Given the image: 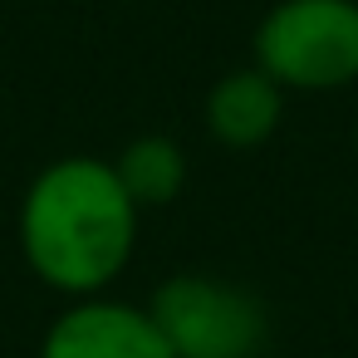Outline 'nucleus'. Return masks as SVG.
Wrapping results in <instances>:
<instances>
[{"mask_svg":"<svg viewBox=\"0 0 358 358\" xmlns=\"http://www.w3.org/2000/svg\"><path fill=\"white\" fill-rule=\"evenodd\" d=\"M138 241V206L123 192L113 162L59 157L50 162L20 201V250L25 265L59 294L94 299L108 289Z\"/></svg>","mask_w":358,"mask_h":358,"instance_id":"obj_1","label":"nucleus"},{"mask_svg":"<svg viewBox=\"0 0 358 358\" xmlns=\"http://www.w3.org/2000/svg\"><path fill=\"white\" fill-rule=\"evenodd\" d=\"M255 69L299 94H329L353 84L358 0H280L255 30Z\"/></svg>","mask_w":358,"mask_h":358,"instance_id":"obj_2","label":"nucleus"},{"mask_svg":"<svg viewBox=\"0 0 358 358\" xmlns=\"http://www.w3.org/2000/svg\"><path fill=\"white\" fill-rule=\"evenodd\" d=\"M148 314L157 319L172 358H255L270 338V314L250 289L196 270L167 275L152 289Z\"/></svg>","mask_w":358,"mask_h":358,"instance_id":"obj_3","label":"nucleus"},{"mask_svg":"<svg viewBox=\"0 0 358 358\" xmlns=\"http://www.w3.org/2000/svg\"><path fill=\"white\" fill-rule=\"evenodd\" d=\"M40 358H172V348L148 309L94 294L50 324Z\"/></svg>","mask_w":358,"mask_h":358,"instance_id":"obj_4","label":"nucleus"},{"mask_svg":"<svg viewBox=\"0 0 358 358\" xmlns=\"http://www.w3.org/2000/svg\"><path fill=\"white\" fill-rule=\"evenodd\" d=\"M280 118H285V89L255 64L221 74L206 94V133L221 148H236V152L260 148L280 128Z\"/></svg>","mask_w":358,"mask_h":358,"instance_id":"obj_5","label":"nucleus"},{"mask_svg":"<svg viewBox=\"0 0 358 358\" xmlns=\"http://www.w3.org/2000/svg\"><path fill=\"white\" fill-rule=\"evenodd\" d=\"M113 172L123 182V192L133 196V206H172L187 187V152L162 138V133H148V138H133L118 157H113Z\"/></svg>","mask_w":358,"mask_h":358,"instance_id":"obj_6","label":"nucleus"},{"mask_svg":"<svg viewBox=\"0 0 358 358\" xmlns=\"http://www.w3.org/2000/svg\"><path fill=\"white\" fill-rule=\"evenodd\" d=\"M353 152H358V128H353Z\"/></svg>","mask_w":358,"mask_h":358,"instance_id":"obj_7","label":"nucleus"}]
</instances>
